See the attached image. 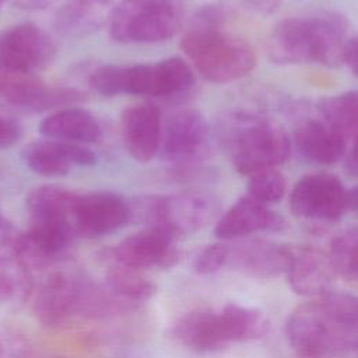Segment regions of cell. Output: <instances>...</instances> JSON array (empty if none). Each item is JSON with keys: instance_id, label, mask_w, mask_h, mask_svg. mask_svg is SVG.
I'll list each match as a JSON object with an SVG mask.
<instances>
[{"instance_id": "obj_1", "label": "cell", "mask_w": 358, "mask_h": 358, "mask_svg": "<svg viewBox=\"0 0 358 358\" xmlns=\"http://www.w3.org/2000/svg\"><path fill=\"white\" fill-rule=\"evenodd\" d=\"M130 310L103 282L67 268L49 273L32 299L34 316L48 329H63L76 322L105 319Z\"/></svg>"}, {"instance_id": "obj_2", "label": "cell", "mask_w": 358, "mask_h": 358, "mask_svg": "<svg viewBox=\"0 0 358 358\" xmlns=\"http://www.w3.org/2000/svg\"><path fill=\"white\" fill-rule=\"evenodd\" d=\"M224 11L201 8L185 32L180 46L193 67L210 83L227 84L248 76L256 64L253 48L222 28Z\"/></svg>"}, {"instance_id": "obj_3", "label": "cell", "mask_w": 358, "mask_h": 358, "mask_svg": "<svg viewBox=\"0 0 358 358\" xmlns=\"http://www.w3.org/2000/svg\"><path fill=\"white\" fill-rule=\"evenodd\" d=\"M350 36L338 15L295 17L280 21L267 38V56L278 64L319 63L337 67L344 63Z\"/></svg>"}, {"instance_id": "obj_4", "label": "cell", "mask_w": 358, "mask_h": 358, "mask_svg": "<svg viewBox=\"0 0 358 358\" xmlns=\"http://www.w3.org/2000/svg\"><path fill=\"white\" fill-rule=\"evenodd\" d=\"M194 84L190 66L180 57H168L155 63L103 64L90 76V85L102 95L176 96Z\"/></svg>"}, {"instance_id": "obj_5", "label": "cell", "mask_w": 358, "mask_h": 358, "mask_svg": "<svg viewBox=\"0 0 358 358\" xmlns=\"http://www.w3.org/2000/svg\"><path fill=\"white\" fill-rule=\"evenodd\" d=\"M284 334L296 358H351L358 348V326L337 320L317 298L289 312Z\"/></svg>"}, {"instance_id": "obj_6", "label": "cell", "mask_w": 358, "mask_h": 358, "mask_svg": "<svg viewBox=\"0 0 358 358\" xmlns=\"http://www.w3.org/2000/svg\"><path fill=\"white\" fill-rule=\"evenodd\" d=\"M228 150L235 169L252 175L275 169L291 154V140L275 122L256 115L235 116L229 124Z\"/></svg>"}, {"instance_id": "obj_7", "label": "cell", "mask_w": 358, "mask_h": 358, "mask_svg": "<svg viewBox=\"0 0 358 358\" xmlns=\"http://www.w3.org/2000/svg\"><path fill=\"white\" fill-rule=\"evenodd\" d=\"M179 0H120L112 10L109 35L122 43H152L172 38L183 24Z\"/></svg>"}, {"instance_id": "obj_8", "label": "cell", "mask_w": 358, "mask_h": 358, "mask_svg": "<svg viewBox=\"0 0 358 358\" xmlns=\"http://www.w3.org/2000/svg\"><path fill=\"white\" fill-rule=\"evenodd\" d=\"M130 208L131 218L178 238L208 225L217 215L218 203L206 192L186 190L168 196H147L130 203Z\"/></svg>"}, {"instance_id": "obj_9", "label": "cell", "mask_w": 358, "mask_h": 358, "mask_svg": "<svg viewBox=\"0 0 358 358\" xmlns=\"http://www.w3.org/2000/svg\"><path fill=\"white\" fill-rule=\"evenodd\" d=\"M210 127L201 112L183 109L169 117L161 134V158L176 171L192 169L207 157Z\"/></svg>"}, {"instance_id": "obj_10", "label": "cell", "mask_w": 358, "mask_h": 358, "mask_svg": "<svg viewBox=\"0 0 358 358\" xmlns=\"http://www.w3.org/2000/svg\"><path fill=\"white\" fill-rule=\"evenodd\" d=\"M348 189L333 173L316 172L301 178L289 196L295 215L316 221H336L348 211Z\"/></svg>"}, {"instance_id": "obj_11", "label": "cell", "mask_w": 358, "mask_h": 358, "mask_svg": "<svg viewBox=\"0 0 358 358\" xmlns=\"http://www.w3.org/2000/svg\"><path fill=\"white\" fill-rule=\"evenodd\" d=\"M52 38L34 24H18L0 32V71L32 74L55 57Z\"/></svg>"}, {"instance_id": "obj_12", "label": "cell", "mask_w": 358, "mask_h": 358, "mask_svg": "<svg viewBox=\"0 0 358 358\" xmlns=\"http://www.w3.org/2000/svg\"><path fill=\"white\" fill-rule=\"evenodd\" d=\"M131 220L130 201L112 192L78 194L73 227L76 235L99 238L124 227Z\"/></svg>"}, {"instance_id": "obj_13", "label": "cell", "mask_w": 358, "mask_h": 358, "mask_svg": "<svg viewBox=\"0 0 358 358\" xmlns=\"http://www.w3.org/2000/svg\"><path fill=\"white\" fill-rule=\"evenodd\" d=\"M175 236L165 229L147 227L120 241L110 252V259L137 270L169 268L179 260Z\"/></svg>"}, {"instance_id": "obj_14", "label": "cell", "mask_w": 358, "mask_h": 358, "mask_svg": "<svg viewBox=\"0 0 358 358\" xmlns=\"http://www.w3.org/2000/svg\"><path fill=\"white\" fill-rule=\"evenodd\" d=\"M228 242L227 267L253 278H274L287 273L291 246L267 239Z\"/></svg>"}, {"instance_id": "obj_15", "label": "cell", "mask_w": 358, "mask_h": 358, "mask_svg": "<svg viewBox=\"0 0 358 358\" xmlns=\"http://www.w3.org/2000/svg\"><path fill=\"white\" fill-rule=\"evenodd\" d=\"M0 94L8 102L36 112L84 99V95L73 88L46 87L32 74L7 71H0Z\"/></svg>"}, {"instance_id": "obj_16", "label": "cell", "mask_w": 358, "mask_h": 358, "mask_svg": "<svg viewBox=\"0 0 358 358\" xmlns=\"http://www.w3.org/2000/svg\"><path fill=\"white\" fill-rule=\"evenodd\" d=\"M21 157L32 172L42 176H64L74 166H90L96 162L95 154L87 147L50 138L27 144Z\"/></svg>"}, {"instance_id": "obj_17", "label": "cell", "mask_w": 358, "mask_h": 358, "mask_svg": "<svg viewBox=\"0 0 358 358\" xmlns=\"http://www.w3.org/2000/svg\"><path fill=\"white\" fill-rule=\"evenodd\" d=\"M287 280L292 291L302 296H320L331 289L336 277L329 255L315 246H291Z\"/></svg>"}, {"instance_id": "obj_18", "label": "cell", "mask_w": 358, "mask_h": 358, "mask_svg": "<svg viewBox=\"0 0 358 358\" xmlns=\"http://www.w3.org/2000/svg\"><path fill=\"white\" fill-rule=\"evenodd\" d=\"M282 227L284 218L280 214L250 196H243L224 213L214 232L222 241H232L256 232H277Z\"/></svg>"}, {"instance_id": "obj_19", "label": "cell", "mask_w": 358, "mask_h": 358, "mask_svg": "<svg viewBox=\"0 0 358 358\" xmlns=\"http://www.w3.org/2000/svg\"><path fill=\"white\" fill-rule=\"evenodd\" d=\"M122 134L129 154L140 161H151L159 151L162 120L159 109L152 103L127 108L122 116Z\"/></svg>"}, {"instance_id": "obj_20", "label": "cell", "mask_w": 358, "mask_h": 358, "mask_svg": "<svg viewBox=\"0 0 358 358\" xmlns=\"http://www.w3.org/2000/svg\"><path fill=\"white\" fill-rule=\"evenodd\" d=\"M294 138L301 155L322 165L338 162L344 158L347 150L355 144L348 143L323 119L317 117L301 120L294 130Z\"/></svg>"}, {"instance_id": "obj_21", "label": "cell", "mask_w": 358, "mask_h": 358, "mask_svg": "<svg viewBox=\"0 0 358 358\" xmlns=\"http://www.w3.org/2000/svg\"><path fill=\"white\" fill-rule=\"evenodd\" d=\"M173 337L196 352H215L228 345L218 312L196 309L180 316L173 327Z\"/></svg>"}, {"instance_id": "obj_22", "label": "cell", "mask_w": 358, "mask_h": 358, "mask_svg": "<svg viewBox=\"0 0 358 358\" xmlns=\"http://www.w3.org/2000/svg\"><path fill=\"white\" fill-rule=\"evenodd\" d=\"M39 133L46 138L73 144L96 143L102 136L96 117L78 106H67L46 116L39 123Z\"/></svg>"}, {"instance_id": "obj_23", "label": "cell", "mask_w": 358, "mask_h": 358, "mask_svg": "<svg viewBox=\"0 0 358 358\" xmlns=\"http://www.w3.org/2000/svg\"><path fill=\"white\" fill-rule=\"evenodd\" d=\"M112 3L98 0H67L57 11L55 25L69 38H83L103 27L112 13Z\"/></svg>"}, {"instance_id": "obj_24", "label": "cell", "mask_w": 358, "mask_h": 358, "mask_svg": "<svg viewBox=\"0 0 358 358\" xmlns=\"http://www.w3.org/2000/svg\"><path fill=\"white\" fill-rule=\"evenodd\" d=\"M77 197V193L53 185L35 187L27 196V210L29 213V218L31 221H59L73 225Z\"/></svg>"}, {"instance_id": "obj_25", "label": "cell", "mask_w": 358, "mask_h": 358, "mask_svg": "<svg viewBox=\"0 0 358 358\" xmlns=\"http://www.w3.org/2000/svg\"><path fill=\"white\" fill-rule=\"evenodd\" d=\"M218 316L228 344L259 340L267 334L270 327L268 319L260 309L232 302L222 306Z\"/></svg>"}, {"instance_id": "obj_26", "label": "cell", "mask_w": 358, "mask_h": 358, "mask_svg": "<svg viewBox=\"0 0 358 358\" xmlns=\"http://www.w3.org/2000/svg\"><path fill=\"white\" fill-rule=\"evenodd\" d=\"M103 284L122 302L133 310L147 302L155 292V285L151 280L143 275L141 270L131 268L110 259Z\"/></svg>"}, {"instance_id": "obj_27", "label": "cell", "mask_w": 358, "mask_h": 358, "mask_svg": "<svg viewBox=\"0 0 358 358\" xmlns=\"http://www.w3.org/2000/svg\"><path fill=\"white\" fill-rule=\"evenodd\" d=\"M317 109L322 119L348 143L357 138V116H358V94L348 91L320 99Z\"/></svg>"}, {"instance_id": "obj_28", "label": "cell", "mask_w": 358, "mask_h": 358, "mask_svg": "<svg viewBox=\"0 0 358 358\" xmlns=\"http://www.w3.org/2000/svg\"><path fill=\"white\" fill-rule=\"evenodd\" d=\"M32 291V274L13 256L0 253V306L22 301Z\"/></svg>"}, {"instance_id": "obj_29", "label": "cell", "mask_w": 358, "mask_h": 358, "mask_svg": "<svg viewBox=\"0 0 358 358\" xmlns=\"http://www.w3.org/2000/svg\"><path fill=\"white\" fill-rule=\"evenodd\" d=\"M357 243V228H347L331 238L327 252L336 275H340L348 281H355L358 275Z\"/></svg>"}, {"instance_id": "obj_30", "label": "cell", "mask_w": 358, "mask_h": 358, "mask_svg": "<svg viewBox=\"0 0 358 358\" xmlns=\"http://www.w3.org/2000/svg\"><path fill=\"white\" fill-rule=\"evenodd\" d=\"M285 179L275 169H264L249 175L248 196L262 204H273L280 201L285 194Z\"/></svg>"}, {"instance_id": "obj_31", "label": "cell", "mask_w": 358, "mask_h": 358, "mask_svg": "<svg viewBox=\"0 0 358 358\" xmlns=\"http://www.w3.org/2000/svg\"><path fill=\"white\" fill-rule=\"evenodd\" d=\"M228 242H215L204 248L194 260V271L199 274H213L227 267Z\"/></svg>"}, {"instance_id": "obj_32", "label": "cell", "mask_w": 358, "mask_h": 358, "mask_svg": "<svg viewBox=\"0 0 358 358\" xmlns=\"http://www.w3.org/2000/svg\"><path fill=\"white\" fill-rule=\"evenodd\" d=\"M34 352L22 336L0 326V358H31Z\"/></svg>"}, {"instance_id": "obj_33", "label": "cell", "mask_w": 358, "mask_h": 358, "mask_svg": "<svg viewBox=\"0 0 358 358\" xmlns=\"http://www.w3.org/2000/svg\"><path fill=\"white\" fill-rule=\"evenodd\" d=\"M228 4L242 10L245 13L256 14V15H270L275 13L282 0H225Z\"/></svg>"}, {"instance_id": "obj_34", "label": "cell", "mask_w": 358, "mask_h": 358, "mask_svg": "<svg viewBox=\"0 0 358 358\" xmlns=\"http://www.w3.org/2000/svg\"><path fill=\"white\" fill-rule=\"evenodd\" d=\"M21 137L20 126L3 116H0V147H11L14 145Z\"/></svg>"}, {"instance_id": "obj_35", "label": "cell", "mask_w": 358, "mask_h": 358, "mask_svg": "<svg viewBox=\"0 0 358 358\" xmlns=\"http://www.w3.org/2000/svg\"><path fill=\"white\" fill-rule=\"evenodd\" d=\"M344 63L350 67L352 74H357V39L352 36L347 45L345 53H344Z\"/></svg>"}, {"instance_id": "obj_36", "label": "cell", "mask_w": 358, "mask_h": 358, "mask_svg": "<svg viewBox=\"0 0 358 358\" xmlns=\"http://www.w3.org/2000/svg\"><path fill=\"white\" fill-rule=\"evenodd\" d=\"M56 0H13V3L27 10H41L53 4Z\"/></svg>"}, {"instance_id": "obj_37", "label": "cell", "mask_w": 358, "mask_h": 358, "mask_svg": "<svg viewBox=\"0 0 358 358\" xmlns=\"http://www.w3.org/2000/svg\"><path fill=\"white\" fill-rule=\"evenodd\" d=\"M355 151H357V147H355V144H352L344 155V158H345V171L350 172L351 175L357 173V152Z\"/></svg>"}, {"instance_id": "obj_38", "label": "cell", "mask_w": 358, "mask_h": 358, "mask_svg": "<svg viewBox=\"0 0 358 358\" xmlns=\"http://www.w3.org/2000/svg\"><path fill=\"white\" fill-rule=\"evenodd\" d=\"M1 229H3V218H1V213H0V248H4V241L1 239Z\"/></svg>"}, {"instance_id": "obj_39", "label": "cell", "mask_w": 358, "mask_h": 358, "mask_svg": "<svg viewBox=\"0 0 358 358\" xmlns=\"http://www.w3.org/2000/svg\"><path fill=\"white\" fill-rule=\"evenodd\" d=\"M98 1H106V3H112V0H98Z\"/></svg>"}, {"instance_id": "obj_40", "label": "cell", "mask_w": 358, "mask_h": 358, "mask_svg": "<svg viewBox=\"0 0 358 358\" xmlns=\"http://www.w3.org/2000/svg\"><path fill=\"white\" fill-rule=\"evenodd\" d=\"M0 1H1V0H0Z\"/></svg>"}]
</instances>
